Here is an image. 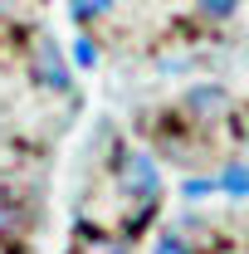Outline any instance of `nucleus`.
Segmentation results:
<instances>
[{"label": "nucleus", "mask_w": 249, "mask_h": 254, "mask_svg": "<svg viewBox=\"0 0 249 254\" xmlns=\"http://www.w3.org/2000/svg\"><path fill=\"white\" fill-rule=\"evenodd\" d=\"M123 190L127 195H137V200H152L156 190H161V176H156L152 157H142V152H132V157H123Z\"/></svg>", "instance_id": "f257e3e1"}, {"label": "nucleus", "mask_w": 249, "mask_h": 254, "mask_svg": "<svg viewBox=\"0 0 249 254\" xmlns=\"http://www.w3.org/2000/svg\"><path fill=\"white\" fill-rule=\"evenodd\" d=\"M73 59L83 64V68H93V59H98V49H93V44H88V39H83V44H78V49H73Z\"/></svg>", "instance_id": "1a4fd4ad"}, {"label": "nucleus", "mask_w": 249, "mask_h": 254, "mask_svg": "<svg viewBox=\"0 0 249 254\" xmlns=\"http://www.w3.org/2000/svg\"><path fill=\"white\" fill-rule=\"evenodd\" d=\"M108 5L113 0H73V15L78 20H93V15H108Z\"/></svg>", "instance_id": "423d86ee"}, {"label": "nucleus", "mask_w": 249, "mask_h": 254, "mask_svg": "<svg viewBox=\"0 0 249 254\" xmlns=\"http://www.w3.org/2000/svg\"><path fill=\"white\" fill-rule=\"evenodd\" d=\"M152 254H190V250H186V240H181V235H161V240L152 245Z\"/></svg>", "instance_id": "0eeeda50"}, {"label": "nucleus", "mask_w": 249, "mask_h": 254, "mask_svg": "<svg viewBox=\"0 0 249 254\" xmlns=\"http://www.w3.org/2000/svg\"><path fill=\"white\" fill-rule=\"evenodd\" d=\"M220 186L230 190V195H249V166H230V171L220 176Z\"/></svg>", "instance_id": "39448f33"}, {"label": "nucleus", "mask_w": 249, "mask_h": 254, "mask_svg": "<svg viewBox=\"0 0 249 254\" xmlns=\"http://www.w3.org/2000/svg\"><path fill=\"white\" fill-rule=\"evenodd\" d=\"M210 190H215V181H186V195H190V200H195V195H210Z\"/></svg>", "instance_id": "9d476101"}, {"label": "nucleus", "mask_w": 249, "mask_h": 254, "mask_svg": "<svg viewBox=\"0 0 249 254\" xmlns=\"http://www.w3.org/2000/svg\"><path fill=\"white\" fill-rule=\"evenodd\" d=\"M186 103H190V113H220V108H225V93H220V88H195Z\"/></svg>", "instance_id": "20e7f679"}, {"label": "nucleus", "mask_w": 249, "mask_h": 254, "mask_svg": "<svg viewBox=\"0 0 249 254\" xmlns=\"http://www.w3.org/2000/svg\"><path fill=\"white\" fill-rule=\"evenodd\" d=\"M78 254H127V245L123 240H108V235H83Z\"/></svg>", "instance_id": "7ed1b4c3"}, {"label": "nucleus", "mask_w": 249, "mask_h": 254, "mask_svg": "<svg viewBox=\"0 0 249 254\" xmlns=\"http://www.w3.org/2000/svg\"><path fill=\"white\" fill-rule=\"evenodd\" d=\"M200 5H205V15H210V20H225V15L235 10V0H200Z\"/></svg>", "instance_id": "6e6552de"}, {"label": "nucleus", "mask_w": 249, "mask_h": 254, "mask_svg": "<svg viewBox=\"0 0 249 254\" xmlns=\"http://www.w3.org/2000/svg\"><path fill=\"white\" fill-rule=\"evenodd\" d=\"M34 73H39V83H49L54 93H63L68 88V68H63V59H59V49L44 39L39 49H34Z\"/></svg>", "instance_id": "f03ea898"}]
</instances>
